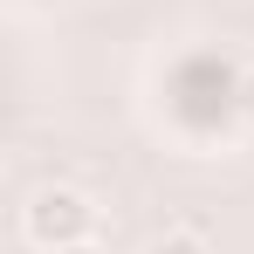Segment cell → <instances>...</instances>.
<instances>
[{
    "label": "cell",
    "mask_w": 254,
    "mask_h": 254,
    "mask_svg": "<svg viewBox=\"0 0 254 254\" xmlns=\"http://www.w3.org/2000/svg\"><path fill=\"white\" fill-rule=\"evenodd\" d=\"M165 117L179 137L192 144H213L227 137V124H241V62L213 55V48H192L179 55L165 76Z\"/></svg>",
    "instance_id": "obj_1"
},
{
    "label": "cell",
    "mask_w": 254,
    "mask_h": 254,
    "mask_svg": "<svg viewBox=\"0 0 254 254\" xmlns=\"http://www.w3.org/2000/svg\"><path fill=\"white\" fill-rule=\"evenodd\" d=\"M21 241H28L35 254L96 241V199H89L83 186H35L28 206H21Z\"/></svg>",
    "instance_id": "obj_2"
},
{
    "label": "cell",
    "mask_w": 254,
    "mask_h": 254,
    "mask_svg": "<svg viewBox=\"0 0 254 254\" xmlns=\"http://www.w3.org/2000/svg\"><path fill=\"white\" fill-rule=\"evenodd\" d=\"M144 254H213V241L199 234V227H165V234L144 241Z\"/></svg>",
    "instance_id": "obj_3"
},
{
    "label": "cell",
    "mask_w": 254,
    "mask_h": 254,
    "mask_svg": "<svg viewBox=\"0 0 254 254\" xmlns=\"http://www.w3.org/2000/svg\"><path fill=\"white\" fill-rule=\"evenodd\" d=\"M241 124L254 130V62H248V69H241Z\"/></svg>",
    "instance_id": "obj_4"
},
{
    "label": "cell",
    "mask_w": 254,
    "mask_h": 254,
    "mask_svg": "<svg viewBox=\"0 0 254 254\" xmlns=\"http://www.w3.org/2000/svg\"><path fill=\"white\" fill-rule=\"evenodd\" d=\"M55 254H103L96 241H76V248H55Z\"/></svg>",
    "instance_id": "obj_5"
}]
</instances>
